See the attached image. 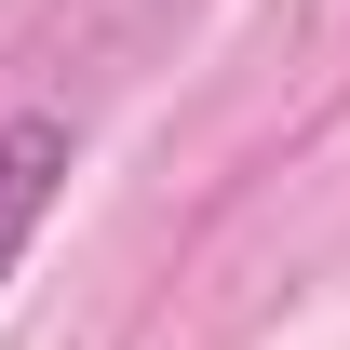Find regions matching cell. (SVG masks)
I'll return each instance as SVG.
<instances>
[{
	"label": "cell",
	"instance_id": "1",
	"mask_svg": "<svg viewBox=\"0 0 350 350\" xmlns=\"http://www.w3.org/2000/svg\"><path fill=\"white\" fill-rule=\"evenodd\" d=\"M68 162H81L68 108H0V283H14V256L41 243V216L68 202Z\"/></svg>",
	"mask_w": 350,
	"mask_h": 350
}]
</instances>
